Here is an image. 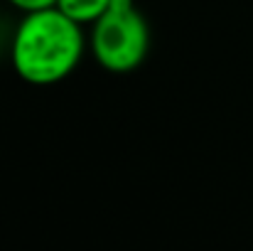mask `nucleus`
<instances>
[{
	"instance_id": "39448f33",
	"label": "nucleus",
	"mask_w": 253,
	"mask_h": 251,
	"mask_svg": "<svg viewBox=\"0 0 253 251\" xmlns=\"http://www.w3.org/2000/svg\"><path fill=\"white\" fill-rule=\"evenodd\" d=\"M0 59H2V42H0Z\"/></svg>"
},
{
	"instance_id": "f257e3e1",
	"label": "nucleus",
	"mask_w": 253,
	"mask_h": 251,
	"mask_svg": "<svg viewBox=\"0 0 253 251\" xmlns=\"http://www.w3.org/2000/svg\"><path fill=\"white\" fill-rule=\"evenodd\" d=\"M84 57L82 25L59 7L25 12L12 37L10 59L17 77L35 86L64 82Z\"/></svg>"
},
{
	"instance_id": "20e7f679",
	"label": "nucleus",
	"mask_w": 253,
	"mask_h": 251,
	"mask_svg": "<svg viewBox=\"0 0 253 251\" xmlns=\"http://www.w3.org/2000/svg\"><path fill=\"white\" fill-rule=\"evenodd\" d=\"M10 5H15L22 12H37V10H47V7H57V0H7Z\"/></svg>"
},
{
	"instance_id": "7ed1b4c3",
	"label": "nucleus",
	"mask_w": 253,
	"mask_h": 251,
	"mask_svg": "<svg viewBox=\"0 0 253 251\" xmlns=\"http://www.w3.org/2000/svg\"><path fill=\"white\" fill-rule=\"evenodd\" d=\"M111 2L113 0H57V7L84 27V25H93L108 10Z\"/></svg>"
},
{
	"instance_id": "f03ea898",
	"label": "nucleus",
	"mask_w": 253,
	"mask_h": 251,
	"mask_svg": "<svg viewBox=\"0 0 253 251\" xmlns=\"http://www.w3.org/2000/svg\"><path fill=\"white\" fill-rule=\"evenodd\" d=\"M93 59L116 74L133 72L143 64L150 47V27L133 0H113L108 10L91 25Z\"/></svg>"
}]
</instances>
